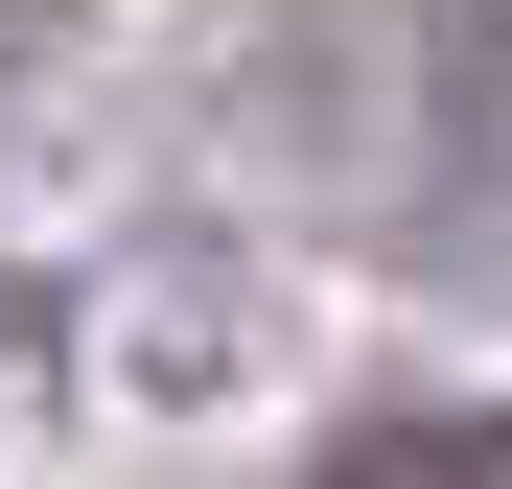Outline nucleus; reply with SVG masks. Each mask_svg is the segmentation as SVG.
<instances>
[{
  "mask_svg": "<svg viewBox=\"0 0 512 489\" xmlns=\"http://www.w3.org/2000/svg\"><path fill=\"white\" fill-rule=\"evenodd\" d=\"M326 489H512V396H443V420H373Z\"/></svg>",
  "mask_w": 512,
  "mask_h": 489,
  "instance_id": "1",
  "label": "nucleus"
}]
</instances>
